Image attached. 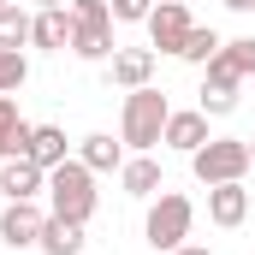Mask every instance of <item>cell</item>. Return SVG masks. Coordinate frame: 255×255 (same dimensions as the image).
Masks as SVG:
<instances>
[{
	"label": "cell",
	"mask_w": 255,
	"mask_h": 255,
	"mask_svg": "<svg viewBox=\"0 0 255 255\" xmlns=\"http://www.w3.org/2000/svg\"><path fill=\"white\" fill-rule=\"evenodd\" d=\"M226 6H232V12H255V0H226Z\"/></svg>",
	"instance_id": "25"
},
{
	"label": "cell",
	"mask_w": 255,
	"mask_h": 255,
	"mask_svg": "<svg viewBox=\"0 0 255 255\" xmlns=\"http://www.w3.org/2000/svg\"><path fill=\"white\" fill-rule=\"evenodd\" d=\"M24 77H30L24 48H0V95H18V89H24Z\"/></svg>",
	"instance_id": "20"
},
{
	"label": "cell",
	"mask_w": 255,
	"mask_h": 255,
	"mask_svg": "<svg viewBox=\"0 0 255 255\" xmlns=\"http://www.w3.org/2000/svg\"><path fill=\"white\" fill-rule=\"evenodd\" d=\"M238 107V89H202V113H214V119H226Z\"/></svg>",
	"instance_id": "23"
},
{
	"label": "cell",
	"mask_w": 255,
	"mask_h": 255,
	"mask_svg": "<svg viewBox=\"0 0 255 255\" xmlns=\"http://www.w3.org/2000/svg\"><path fill=\"white\" fill-rule=\"evenodd\" d=\"M190 226H196V202L178 190H160L148 202V220H142V238L154 244L160 255H172L178 244H190Z\"/></svg>",
	"instance_id": "3"
},
{
	"label": "cell",
	"mask_w": 255,
	"mask_h": 255,
	"mask_svg": "<svg viewBox=\"0 0 255 255\" xmlns=\"http://www.w3.org/2000/svg\"><path fill=\"white\" fill-rule=\"evenodd\" d=\"M30 130H36V125L18 113V101H12V95H0V160L24 154V148H30Z\"/></svg>",
	"instance_id": "14"
},
{
	"label": "cell",
	"mask_w": 255,
	"mask_h": 255,
	"mask_svg": "<svg viewBox=\"0 0 255 255\" xmlns=\"http://www.w3.org/2000/svg\"><path fill=\"white\" fill-rule=\"evenodd\" d=\"M42 226H48V214H42L36 202H6V208H0V244H6V250H36Z\"/></svg>",
	"instance_id": "6"
},
{
	"label": "cell",
	"mask_w": 255,
	"mask_h": 255,
	"mask_svg": "<svg viewBox=\"0 0 255 255\" xmlns=\"http://www.w3.org/2000/svg\"><path fill=\"white\" fill-rule=\"evenodd\" d=\"M166 119H172V101L142 83V89H125V113H119V142L136 148V154H154L160 136H166Z\"/></svg>",
	"instance_id": "1"
},
{
	"label": "cell",
	"mask_w": 255,
	"mask_h": 255,
	"mask_svg": "<svg viewBox=\"0 0 255 255\" xmlns=\"http://www.w3.org/2000/svg\"><path fill=\"white\" fill-rule=\"evenodd\" d=\"M65 148H71V142H65V130H60V125H36V130H30V148H24V154H30V160H36V166L48 172V166L71 160Z\"/></svg>",
	"instance_id": "17"
},
{
	"label": "cell",
	"mask_w": 255,
	"mask_h": 255,
	"mask_svg": "<svg viewBox=\"0 0 255 255\" xmlns=\"http://www.w3.org/2000/svg\"><path fill=\"white\" fill-rule=\"evenodd\" d=\"M42 6H65V0H36V12H42Z\"/></svg>",
	"instance_id": "26"
},
{
	"label": "cell",
	"mask_w": 255,
	"mask_h": 255,
	"mask_svg": "<svg viewBox=\"0 0 255 255\" xmlns=\"http://www.w3.org/2000/svg\"><path fill=\"white\" fill-rule=\"evenodd\" d=\"M250 160H255V142H250Z\"/></svg>",
	"instance_id": "27"
},
{
	"label": "cell",
	"mask_w": 255,
	"mask_h": 255,
	"mask_svg": "<svg viewBox=\"0 0 255 255\" xmlns=\"http://www.w3.org/2000/svg\"><path fill=\"white\" fill-rule=\"evenodd\" d=\"M172 255H214V250H208V244H178Z\"/></svg>",
	"instance_id": "24"
},
{
	"label": "cell",
	"mask_w": 255,
	"mask_h": 255,
	"mask_svg": "<svg viewBox=\"0 0 255 255\" xmlns=\"http://www.w3.org/2000/svg\"><path fill=\"white\" fill-rule=\"evenodd\" d=\"M30 42L48 48V54H65V48H71V12H65V6H42L36 24H30Z\"/></svg>",
	"instance_id": "12"
},
{
	"label": "cell",
	"mask_w": 255,
	"mask_h": 255,
	"mask_svg": "<svg viewBox=\"0 0 255 255\" xmlns=\"http://www.w3.org/2000/svg\"><path fill=\"white\" fill-rule=\"evenodd\" d=\"M107 77H113L119 89H142V83H154V48H119V54L107 60Z\"/></svg>",
	"instance_id": "9"
},
{
	"label": "cell",
	"mask_w": 255,
	"mask_h": 255,
	"mask_svg": "<svg viewBox=\"0 0 255 255\" xmlns=\"http://www.w3.org/2000/svg\"><path fill=\"white\" fill-rule=\"evenodd\" d=\"M113 6V24H148V12H154V0H107Z\"/></svg>",
	"instance_id": "22"
},
{
	"label": "cell",
	"mask_w": 255,
	"mask_h": 255,
	"mask_svg": "<svg viewBox=\"0 0 255 255\" xmlns=\"http://www.w3.org/2000/svg\"><path fill=\"white\" fill-rule=\"evenodd\" d=\"M42 190H48V172H42L30 154L0 160V196H6V202H36Z\"/></svg>",
	"instance_id": "7"
},
{
	"label": "cell",
	"mask_w": 255,
	"mask_h": 255,
	"mask_svg": "<svg viewBox=\"0 0 255 255\" xmlns=\"http://www.w3.org/2000/svg\"><path fill=\"white\" fill-rule=\"evenodd\" d=\"M220 48H226V36H220L214 24H196L190 36H184V48H178V60H190V65H208L214 54H220Z\"/></svg>",
	"instance_id": "18"
},
{
	"label": "cell",
	"mask_w": 255,
	"mask_h": 255,
	"mask_svg": "<svg viewBox=\"0 0 255 255\" xmlns=\"http://www.w3.org/2000/svg\"><path fill=\"white\" fill-rule=\"evenodd\" d=\"M220 60L232 65L238 77H255V36H238V42H226V48H220Z\"/></svg>",
	"instance_id": "21"
},
{
	"label": "cell",
	"mask_w": 255,
	"mask_h": 255,
	"mask_svg": "<svg viewBox=\"0 0 255 255\" xmlns=\"http://www.w3.org/2000/svg\"><path fill=\"white\" fill-rule=\"evenodd\" d=\"M30 24H36V12H24L18 0L0 6V48H24L30 42Z\"/></svg>",
	"instance_id": "19"
},
{
	"label": "cell",
	"mask_w": 255,
	"mask_h": 255,
	"mask_svg": "<svg viewBox=\"0 0 255 255\" xmlns=\"http://www.w3.org/2000/svg\"><path fill=\"white\" fill-rule=\"evenodd\" d=\"M48 214L89 226V214H95V172H89L83 160H60V166H48Z\"/></svg>",
	"instance_id": "2"
},
{
	"label": "cell",
	"mask_w": 255,
	"mask_h": 255,
	"mask_svg": "<svg viewBox=\"0 0 255 255\" xmlns=\"http://www.w3.org/2000/svg\"><path fill=\"white\" fill-rule=\"evenodd\" d=\"M77 160H83L89 172H119V166H125V142H113L107 130H95V136H83Z\"/></svg>",
	"instance_id": "16"
},
{
	"label": "cell",
	"mask_w": 255,
	"mask_h": 255,
	"mask_svg": "<svg viewBox=\"0 0 255 255\" xmlns=\"http://www.w3.org/2000/svg\"><path fill=\"white\" fill-rule=\"evenodd\" d=\"M250 166L255 160H250V142H244V136H208L190 154V172L202 184H244Z\"/></svg>",
	"instance_id": "4"
},
{
	"label": "cell",
	"mask_w": 255,
	"mask_h": 255,
	"mask_svg": "<svg viewBox=\"0 0 255 255\" xmlns=\"http://www.w3.org/2000/svg\"><path fill=\"white\" fill-rule=\"evenodd\" d=\"M119 184H125V196H136V202H154V196L166 190L160 160H154V154H130L125 166H119Z\"/></svg>",
	"instance_id": "8"
},
{
	"label": "cell",
	"mask_w": 255,
	"mask_h": 255,
	"mask_svg": "<svg viewBox=\"0 0 255 255\" xmlns=\"http://www.w3.org/2000/svg\"><path fill=\"white\" fill-rule=\"evenodd\" d=\"M190 30L196 24H190V6H184V0H160V6L148 12V42H154V54H178Z\"/></svg>",
	"instance_id": "5"
},
{
	"label": "cell",
	"mask_w": 255,
	"mask_h": 255,
	"mask_svg": "<svg viewBox=\"0 0 255 255\" xmlns=\"http://www.w3.org/2000/svg\"><path fill=\"white\" fill-rule=\"evenodd\" d=\"M71 54H77V60H113V54H119L113 18H101V24H77V18H71Z\"/></svg>",
	"instance_id": "11"
},
{
	"label": "cell",
	"mask_w": 255,
	"mask_h": 255,
	"mask_svg": "<svg viewBox=\"0 0 255 255\" xmlns=\"http://www.w3.org/2000/svg\"><path fill=\"white\" fill-rule=\"evenodd\" d=\"M160 142H166V148H178V154H196V148L208 142V113H202V107H190V113H172Z\"/></svg>",
	"instance_id": "13"
},
{
	"label": "cell",
	"mask_w": 255,
	"mask_h": 255,
	"mask_svg": "<svg viewBox=\"0 0 255 255\" xmlns=\"http://www.w3.org/2000/svg\"><path fill=\"white\" fill-rule=\"evenodd\" d=\"M36 250H42V255H83V226H77V220H60V214H48Z\"/></svg>",
	"instance_id": "15"
},
{
	"label": "cell",
	"mask_w": 255,
	"mask_h": 255,
	"mask_svg": "<svg viewBox=\"0 0 255 255\" xmlns=\"http://www.w3.org/2000/svg\"><path fill=\"white\" fill-rule=\"evenodd\" d=\"M208 220L226 226V232L244 226V220H250V190H244V184H208Z\"/></svg>",
	"instance_id": "10"
},
{
	"label": "cell",
	"mask_w": 255,
	"mask_h": 255,
	"mask_svg": "<svg viewBox=\"0 0 255 255\" xmlns=\"http://www.w3.org/2000/svg\"><path fill=\"white\" fill-rule=\"evenodd\" d=\"M0 6H12V0H0Z\"/></svg>",
	"instance_id": "28"
}]
</instances>
